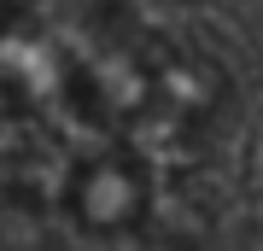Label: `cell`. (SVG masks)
Instances as JSON below:
<instances>
[{"label": "cell", "instance_id": "obj_3", "mask_svg": "<svg viewBox=\"0 0 263 251\" xmlns=\"http://www.w3.org/2000/svg\"><path fill=\"white\" fill-rule=\"evenodd\" d=\"M12 6H29L53 24H82V18H111L123 12V0H12Z\"/></svg>", "mask_w": 263, "mask_h": 251}, {"label": "cell", "instance_id": "obj_1", "mask_svg": "<svg viewBox=\"0 0 263 251\" xmlns=\"http://www.w3.org/2000/svg\"><path fill=\"white\" fill-rule=\"evenodd\" d=\"M59 205H65L70 228H82L88 240H105L117 251V245H129L135 234L152 228V164L141 158V146H129V140L82 146L76 164L65 169Z\"/></svg>", "mask_w": 263, "mask_h": 251}, {"label": "cell", "instance_id": "obj_2", "mask_svg": "<svg viewBox=\"0 0 263 251\" xmlns=\"http://www.w3.org/2000/svg\"><path fill=\"white\" fill-rule=\"evenodd\" d=\"M0 111L76 123V70L65 24L0 0Z\"/></svg>", "mask_w": 263, "mask_h": 251}]
</instances>
